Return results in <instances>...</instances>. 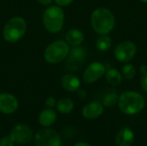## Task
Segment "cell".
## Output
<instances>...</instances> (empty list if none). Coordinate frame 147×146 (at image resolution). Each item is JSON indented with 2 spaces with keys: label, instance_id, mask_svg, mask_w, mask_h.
Returning a JSON list of instances; mask_svg holds the SVG:
<instances>
[{
  "label": "cell",
  "instance_id": "cell-1",
  "mask_svg": "<svg viewBox=\"0 0 147 146\" xmlns=\"http://www.w3.org/2000/svg\"><path fill=\"white\" fill-rule=\"evenodd\" d=\"M90 22L93 29L102 35L109 34L115 25L114 14L106 8H98L95 9L91 14Z\"/></svg>",
  "mask_w": 147,
  "mask_h": 146
},
{
  "label": "cell",
  "instance_id": "cell-2",
  "mask_svg": "<svg viewBox=\"0 0 147 146\" xmlns=\"http://www.w3.org/2000/svg\"><path fill=\"white\" fill-rule=\"evenodd\" d=\"M146 105V101L143 96L134 91L123 92L119 96L118 106L121 111L126 114L133 115L139 114L143 110Z\"/></svg>",
  "mask_w": 147,
  "mask_h": 146
},
{
  "label": "cell",
  "instance_id": "cell-3",
  "mask_svg": "<svg viewBox=\"0 0 147 146\" xmlns=\"http://www.w3.org/2000/svg\"><path fill=\"white\" fill-rule=\"evenodd\" d=\"M42 21L47 31L53 34L58 33L62 29L64 26V10L59 5L50 6L44 11Z\"/></svg>",
  "mask_w": 147,
  "mask_h": 146
},
{
  "label": "cell",
  "instance_id": "cell-4",
  "mask_svg": "<svg viewBox=\"0 0 147 146\" xmlns=\"http://www.w3.org/2000/svg\"><path fill=\"white\" fill-rule=\"evenodd\" d=\"M27 30V23L25 20L20 16H16L9 19L3 31L4 40L9 43L17 42L25 34Z\"/></svg>",
  "mask_w": 147,
  "mask_h": 146
},
{
  "label": "cell",
  "instance_id": "cell-5",
  "mask_svg": "<svg viewBox=\"0 0 147 146\" xmlns=\"http://www.w3.org/2000/svg\"><path fill=\"white\" fill-rule=\"evenodd\" d=\"M70 52L69 44L64 40H56L51 43L45 50L44 58L50 64H57L64 60Z\"/></svg>",
  "mask_w": 147,
  "mask_h": 146
},
{
  "label": "cell",
  "instance_id": "cell-6",
  "mask_svg": "<svg viewBox=\"0 0 147 146\" xmlns=\"http://www.w3.org/2000/svg\"><path fill=\"white\" fill-rule=\"evenodd\" d=\"M87 52L84 47L77 46L70 49L68 58L65 62V70L68 72L77 71L84 64L86 59Z\"/></svg>",
  "mask_w": 147,
  "mask_h": 146
},
{
  "label": "cell",
  "instance_id": "cell-7",
  "mask_svg": "<svg viewBox=\"0 0 147 146\" xmlns=\"http://www.w3.org/2000/svg\"><path fill=\"white\" fill-rule=\"evenodd\" d=\"M35 146H61V137L55 130L43 128L37 132L34 137Z\"/></svg>",
  "mask_w": 147,
  "mask_h": 146
},
{
  "label": "cell",
  "instance_id": "cell-8",
  "mask_svg": "<svg viewBox=\"0 0 147 146\" xmlns=\"http://www.w3.org/2000/svg\"><path fill=\"white\" fill-rule=\"evenodd\" d=\"M136 45L129 40L122 41L118 44L115 49V59L122 63H127L131 61L136 54Z\"/></svg>",
  "mask_w": 147,
  "mask_h": 146
},
{
  "label": "cell",
  "instance_id": "cell-9",
  "mask_svg": "<svg viewBox=\"0 0 147 146\" xmlns=\"http://www.w3.org/2000/svg\"><path fill=\"white\" fill-rule=\"evenodd\" d=\"M9 136L15 143L25 145L31 142L34 138V133L29 126L24 124H19L12 128Z\"/></svg>",
  "mask_w": 147,
  "mask_h": 146
},
{
  "label": "cell",
  "instance_id": "cell-10",
  "mask_svg": "<svg viewBox=\"0 0 147 146\" xmlns=\"http://www.w3.org/2000/svg\"><path fill=\"white\" fill-rule=\"evenodd\" d=\"M106 68L100 62H93L84 72V81L87 83H92L99 80L105 73Z\"/></svg>",
  "mask_w": 147,
  "mask_h": 146
},
{
  "label": "cell",
  "instance_id": "cell-11",
  "mask_svg": "<svg viewBox=\"0 0 147 146\" xmlns=\"http://www.w3.org/2000/svg\"><path fill=\"white\" fill-rule=\"evenodd\" d=\"M16 97L9 93L0 94V112L5 114H11L18 108Z\"/></svg>",
  "mask_w": 147,
  "mask_h": 146
},
{
  "label": "cell",
  "instance_id": "cell-12",
  "mask_svg": "<svg viewBox=\"0 0 147 146\" xmlns=\"http://www.w3.org/2000/svg\"><path fill=\"white\" fill-rule=\"evenodd\" d=\"M103 110L104 108L102 104L96 101L86 104L82 110V114L84 118L92 120V119L98 118L100 115H102Z\"/></svg>",
  "mask_w": 147,
  "mask_h": 146
},
{
  "label": "cell",
  "instance_id": "cell-13",
  "mask_svg": "<svg viewBox=\"0 0 147 146\" xmlns=\"http://www.w3.org/2000/svg\"><path fill=\"white\" fill-rule=\"evenodd\" d=\"M135 136L133 130L128 127L121 129L115 138L116 146H132L134 143Z\"/></svg>",
  "mask_w": 147,
  "mask_h": 146
},
{
  "label": "cell",
  "instance_id": "cell-14",
  "mask_svg": "<svg viewBox=\"0 0 147 146\" xmlns=\"http://www.w3.org/2000/svg\"><path fill=\"white\" fill-rule=\"evenodd\" d=\"M60 83H61L62 87L69 92H75L78 90V89L80 88V84H81L78 77L71 73L64 75L61 77Z\"/></svg>",
  "mask_w": 147,
  "mask_h": 146
},
{
  "label": "cell",
  "instance_id": "cell-15",
  "mask_svg": "<svg viewBox=\"0 0 147 146\" xmlns=\"http://www.w3.org/2000/svg\"><path fill=\"white\" fill-rule=\"evenodd\" d=\"M56 120H57V114L55 111L49 108L42 110L38 117V121L40 125H41L44 127L51 126L55 123Z\"/></svg>",
  "mask_w": 147,
  "mask_h": 146
},
{
  "label": "cell",
  "instance_id": "cell-16",
  "mask_svg": "<svg viewBox=\"0 0 147 146\" xmlns=\"http://www.w3.org/2000/svg\"><path fill=\"white\" fill-rule=\"evenodd\" d=\"M65 40L69 45H71L72 46H80L81 43L84 41V35L83 32L80 31L79 29L72 28L66 33Z\"/></svg>",
  "mask_w": 147,
  "mask_h": 146
},
{
  "label": "cell",
  "instance_id": "cell-17",
  "mask_svg": "<svg viewBox=\"0 0 147 146\" xmlns=\"http://www.w3.org/2000/svg\"><path fill=\"white\" fill-rule=\"evenodd\" d=\"M56 108L62 114H70L74 108V102L70 98H62L56 103Z\"/></svg>",
  "mask_w": 147,
  "mask_h": 146
},
{
  "label": "cell",
  "instance_id": "cell-18",
  "mask_svg": "<svg viewBox=\"0 0 147 146\" xmlns=\"http://www.w3.org/2000/svg\"><path fill=\"white\" fill-rule=\"evenodd\" d=\"M106 80L111 85H118L122 81V76L117 69L111 68L106 72Z\"/></svg>",
  "mask_w": 147,
  "mask_h": 146
},
{
  "label": "cell",
  "instance_id": "cell-19",
  "mask_svg": "<svg viewBox=\"0 0 147 146\" xmlns=\"http://www.w3.org/2000/svg\"><path fill=\"white\" fill-rule=\"evenodd\" d=\"M96 46L101 52L109 51L110 49V47L112 46V40H111L110 37H109L107 34L102 35L97 39Z\"/></svg>",
  "mask_w": 147,
  "mask_h": 146
},
{
  "label": "cell",
  "instance_id": "cell-20",
  "mask_svg": "<svg viewBox=\"0 0 147 146\" xmlns=\"http://www.w3.org/2000/svg\"><path fill=\"white\" fill-rule=\"evenodd\" d=\"M118 101H119V96H117V94L115 92H110L103 97L102 104L105 107L110 108L115 106L116 103H118Z\"/></svg>",
  "mask_w": 147,
  "mask_h": 146
},
{
  "label": "cell",
  "instance_id": "cell-21",
  "mask_svg": "<svg viewBox=\"0 0 147 146\" xmlns=\"http://www.w3.org/2000/svg\"><path fill=\"white\" fill-rule=\"evenodd\" d=\"M122 75L127 80L133 79L136 75L135 67L131 64H126L122 68Z\"/></svg>",
  "mask_w": 147,
  "mask_h": 146
},
{
  "label": "cell",
  "instance_id": "cell-22",
  "mask_svg": "<svg viewBox=\"0 0 147 146\" xmlns=\"http://www.w3.org/2000/svg\"><path fill=\"white\" fill-rule=\"evenodd\" d=\"M15 142L10 136H4L0 139V146H14Z\"/></svg>",
  "mask_w": 147,
  "mask_h": 146
},
{
  "label": "cell",
  "instance_id": "cell-23",
  "mask_svg": "<svg viewBox=\"0 0 147 146\" xmlns=\"http://www.w3.org/2000/svg\"><path fill=\"white\" fill-rule=\"evenodd\" d=\"M46 106H47V108H53V107H55L56 106V100H55V98L54 97H53V96H49V97H47V99H46Z\"/></svg>",
  "mask_w": 147,
  "mask_h": 146
},
{
  "label": "cell",
  "instance_id": "cell-24",
  "mask_svg": "<svg viewBox=\"0 0 147 146\" xmlns=\"http://www.w3.org/2000/svg\"><path fill=\"white\" fill-rule=\"evenodd\" d=\"M140 84H141V87L143 88V89L147 92V73L142 75V77L140 78Z\"/></svg>",
  "mask_w": 147,
  "mask_h": 146
},
{
  "label": "cell",
  "instance_id": "cell-25",
  "mask_svg": "<svg viewBox=\"0 0 147 146\" xmlns=\"http://www.w3.org/2000/svg\"><path fill=\"white\" fill-rule=\"evenodd\" d=\"M54 1L59 6L63 7V6H67V5L71 4L74 0H54Z\"/></svg>",
  "mask_w": 147,
  "mask_h": 146
},
{
  "label": "cell",
  "instance_id": "cell-26",
  "mask_svg": "<svg viewBox=\"0 0 147 146\" xmlns=\"http://www.w3.org/2000/svg\"><path fill=\"white\" fill-rule=\"evenodd\" d=\"M140 72L143 74H146L147 73V65H142L140 67Z\"/></svg>",
  "mask_w": 147,
  "mask_h": 146
},
{
  "label": "cell",
  "instance_id": "cell-27",
  "mask_svg": "<svg viewBox=\"0 0 147 146\" xmlns=\"http://www.w3.org/2000/svg\"><path fill=\"white\" fill-rule=\"evenodd\" d=\"M40 3L43 4V5H48L51 3L52 0H37Z\"/></svg>",
  "mask_w": 147,
  "mask_h": 146
},
{
  "label": "cell",
  "instance_id": "cell-28",
  "mask_svg": "<svg viewBox=\"0 0 147 146\" xmlns=\"http://www.w3.org/2000/svg\"><path fill=\"white\" fill-rule=\"evenodd\" d=\"M74 146H91L90 144L88 143H85V142H79V143H77Z\"/></svg>",
  "mask_w": 147,
  "mask_h": 146
},
{
  "label": "cell",
  "instance_id": "cell-29",
  "mask_svg": "<svg viewBox=\"0 0 147 146\" xmlns=\"http://www.w3.org/2000/svg\"><path fill=\"white\" fill-rule=\"evenodd\" d=\"M141 2H143V3H147V0H140Z\"/></svg>",
  "mask_w": 147,
  "mask_h": 146
}]
</instances>
